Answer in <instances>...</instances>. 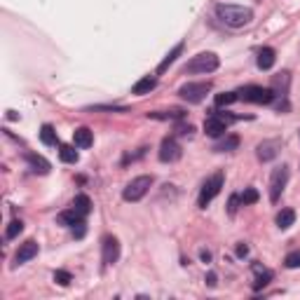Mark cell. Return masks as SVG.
I'll use <instances>...</instances> for the list:
<instances>
[{
  "mask_svg": "<svg viewBox=\"0 0 300 300\" xmlns=\"http://www.w3.org/2000/svg\"><path fill=\"white\" fill-rule=\"evenodd\" d=\"M216 17L223 21L225 26H232V28H242L246 24H251L253 19V12L249 7H242V5H216Z\"/></svg>",
  "mask_w": 300,
  "mask_h": 300,
  "instance_id": "obj_1",
  "label": "cell"
},
{
  "mask_svg": "<svg viewBox=\"0 0 300 300\" xmlns=\"http://www.w3.org/2000/svg\"><path fill=\"white\" fill-rule=\"evenodd\" d=\"M274 89L270 87H260V85H246V87L237 89V99H242V101L246 103H272L274 101Z\"/></svg>",
  "mask_w": 300,
  "mask_h": 300,
  "instance_id": "obj_2",
  "label": "cell"
},
{
  "mask_svg": "<svg viewBox=\"0 0 300 300\" xmlns=\"http://www.w3.org/2000/svg\"><path fill=\"white\" fill-rule=\"evenodd\" d=\"M218 56L213 52H202V54L192 56L190 61L185 63L183 73H211V70L218 68Z\"/></svg>",
  "mask_w": 300,
  "mask_h": 300,
  "instance_id": "obj_3",
  "label": "cell"
},
{
  "mask_svg": "<svg viewBox=\"0 0 300 300\" xmlns=\"http://www.w3.org/2000/svg\"><path fill=\"white\" fill-rule=\"evenodd\" d=\"M150 185H153V176H136L131 178L127 188L122 190V197L124 202H138V199L145 197V192L150 190Z\"/></svg>",
  "mask_w": 300,
  "mask_h": 300,
  "instance_id": "obj_4",
  "label": "cell"
},
{
  "mask_svg": "<svg viewBox=\"0 0 300 300\" xmlns=\"http://www.w3.org/2000/svg\"><path fill=\"white\" fill-rule=\"evenodd\" d=\"M209 92H211L209 82H188V85H183V87L178 89L181 99H185L188 103H202Z\"/></svg>",
  "mask_w": 300,
  "mask_h": 300,
  "instance_id": "obj_5",
  "label": "cell"
},
{
  "mask_svg": "<svg viewBox=\"0 0 300 300\" xmlns=\"http://www.w3.org/2000/svg\"><path fill=\"white\" fill-rule=\"evenodd\" d=\"M220 188H223V174L218 171V174H213L211 178H206V183L202 185V192H199V199H197L199 209H206V204L218 195Z\"/></svg>",
  "mask_w": 300,
  "mask_h": 300,
  "instance_id": "obj_6",
  "label": "cell"
},
{
  "mask_svg": "<svg viewBox=\"0 0 300 300\" xmlns=\"http://www.w3.org/2000/svg\"><path fill=\"white\" fill-rule=\"evenodd\" d=\"M288 183V167H277V169L272 171V178H270V199L272 202H277L279 199V195L284 192V188H286Z\"/></svg>",
  "mask_w": 300,
  "mask_h": 300,
  "instance_id": "obj_7",
  "label": "cell"
},
{
  "mask_svg": "<svg viewBox=\"0 0 300 300\" xmlns=\"http://www.w3.org/2000/svg\"><path fill=\"white\" fill-rule=\"evenodd\" d=\"M38 251H40V246H38V242H35V239H28V242H24V244L19 246V251L14 253V265H24V263H28L31 258H35V256H38Z\"/></svg>",
  "mask_w": 300,
  "mask_h": 300,
  "instance_id": "obj_8",
  "label": "cell"
},
{
  "mask_svg": "<svg viewBox=\"0 0 300 300\" xmlns=\"http://www.w3.org/2000/svg\"><path fill=\"white\" fill-rule=\"evenodd\" d=\"M178 157H181V145L174 141V138H164L162 143H160V160L162 162H176Z\"/></svg>",
  "mask_w": 300,
  "mask_h": 300,
  "instance_id": "obj_9",
  "label": "cell"
},
{
  "mask_svg": "<svg viewBox=\"0 0 300 300\" xmlns=\"http://www.w3.org/2000/svg\"><path fill=\"white\" fill-rule=\"evenodd\" d=\"M225 129H228V122L225 120H220L216 113L213 115H209L204 120V131H206V136H211V138H218L225 134Z\"/></svg>",
  "mask_w": 300,
  "mask_h": 300,
  "instance_id": "obj_10",
  "label": "cell"
},
{
  "mask_svg": "<svg viewBox=\"0 0 300 300\" xmlns=\"http://www.w3.org/2000/svg\"><path fill=\"white\" fill-rule=\"evenodd\" d=\"M117 258H120V242L108 235L103 239V263L113 265V263H117Z\"/></svg>",
  "mask_w": 300,
  "mask_h": 300,
  "instance_id": "obj_11",
  "label": "cell"
},
{
  "mask_svg": "<svg viewBox=\"0 0 300 300\" xmlns=\"http://www.w3.org/2000/svg\"><path fill=\"white\" fill-rule=\"evenodd\" d=\"M26 162L31 164V169H33L35 174H49V169H52V164H49L45 157L35 155V153H26Z\"/></svg>",
  "mask_w": 300,
  "mask_h": 300,
  "instance_id": "obj_12",
  "label": "cell"
},
{
  "mask_svg": "<svg viewBox=\"0 0 300 300\" xmlns=\"http://www.w3.org/2000/svg\"><path fill=\"white\" fill-rule=\"evenodd\" d=\"M253 272H256V281H253V288H263L270 284V279H272V272L267 270V267H263L260 263H253Z\"/></svg>",
  "mask_w": 300,
  "mask_h": 300,
  "instance_id": "obj_13",
  "label": "cell"
},
{
  "mask_svg": "<svg viewBox=\"0 0 300 300\" xmlns=\"http://www.w3.org/2000/svg\"><path fill=\"white\" fill-rule=\"evenodd\" d=\"M274 61H277V54H274L272 47H263L258 52V68L260 70H270L274 66Z\"/></svg>",
  "mask_w": 300,
  "mask_h": 300,
  "instance_id": "obj_14",
  "label": "cell"
},
{
  "mask_svg": "<svg viewBox=\"0 0 300 300\" xmlns=\"http://www.w3.org/2000/svg\"><path fill=\"white\" fill-rule=\"evenodd\" d=\"M155 87H157V80H155V78H150V75H145V78H141V80L131 87V94L143 96V94H150Z\"/></svg>",
  "mask_w": 300,
  "mask_h": 300,
  "instance_id": "obj_15",
  "label": "cell"
},
{
  "mask_svg": "<svg viewBox=\"0 0 300 300\" xmlns=\"http://www.w3.org/2000/svg\"><path fill=\"white\" fill-rule=\"evenodd\" d=\"M73 141L78 148H89V145L94 143V136H92V131L87 127H80V129L73 131Z\"/></svg>",
  "mask_w": 300,
  "mask_h": 300,
  "instance_id": "obj_16",
  "label": "cell"
},
{
  "mask_svg": "<svg viewBox=\"0 0 300 300\" xmlns=\"http://www.w3.org/2000/svg\"><path fill=\"white\" fill-rule=\"evenodd\" d=\"M293 223H295V211L293 209H281V211L277 213V228H279V230H288Z\"/></svg>",
  "mask_w": 300,
  "mask_h": 300,
  "instance_id": "obj_17",
  "label": "cell"
},
{
  "mask_svg": "<svg viewBox=\"0 0 300 300\" xmlns=\"http://www.w3.org/2000/svg\"><path fill=\"white\" fill-rule=\"evenodd\" d=\"M277 148H279V143H277V141H265V143L258 145V157L263 160V162H267V160L277 157Z\"/></svg>",
  "mask_w": 300,
  "mask_h": 300,
  "instance_id": "obj_18",
  "label": "cell"
},
{
  "mask_svg": "<svg viewBox=\"0 0 300 300\" xmlns=\"http://www.w3.org/2000/svg\"><path fill=\"white\" fill-rule=\"evenodd\" d=\"M73 209L80 216H89L92 213V199L87 197V195H78V197L73 199Z\"/></svg>",
  "mask_w": 300,
  "mask_h": 300,
  "instance_id": "obj_19",
  "label": "cell"
},
{
  "mask_svg": "<svg viewBox=\"0 0 300 300\" xmlns=\"http://www.w3.org/2000/svg\"><path fill=\"white\" fill-rule=\"evenodd\" d=\"M82 218H85V216H80L75 209H70V211H61V213H59V216H56V223H59V225H70V228H73V225L80 223Z\"/></svg>",
  "mask_w": 300,
  "mask_h": 300,
  "instance_id": "obj_20",
  "label": "cell"
},
{
  "mask_svg": "<svg viewBox=\"0 0 300 300\" xmlns=\"http://www.w3.org/2000/svg\"><path fill=\"white\" fill-rule=\"evenodd\" d=\"M181 52H183V45H181V42H178L176 47L171 49L169 54H167V56H164V59H162V63H160V66H157V73H164V70L169 68L171 63L176 61V56H178V54H181Z\"/></svg>",
  "mask_w": 300,
  "mask_h": 300,
  "instance_id": "obj_21",
  "label": "cell"
},
{
  "mask_svg": "<svg viewBox=\"0 0 300 300\" xmlns=\"http://www.w3.org/2000/svg\"><path fill=\"white\" fill-rule=\"evenodd\" d=\"M59 157H61V162H66V164H75L80 160V155H78V150H75L73 145H59Z\"/></svg>",
  "mask_w": 300,
  "mask_h": 300,
  "instance_id": "obj_22",
  "label": "cell"
},
{
  "mask_svg": "<svg viewBox=\"0 0 300 300\" xmlns=\"http://www.w3.org/2000/svg\"><path fill=\"white\" fill-rule=\"evenodd\" d=\"M239 145V136H235V134H230V136H225L220 143H216V148L218 153H230V150H235Z\"/></svg>",
  "mask_w": 300,
  "mask_h": 300,
  "instance_id": "obj_23",
  "label": "cell"
},
{
  "mask_svg": "<svg viewBox=\"0 0 300 300\" xmlns=\"http://www.w3.org/2000/svg\"><path fill=\"white\" fill-rule=\"evenodd\" d=\"M40 141L45 145H56V131H54V127H52V124H42Z\"/></svg>",
  "mask_w": 300,
  "mask_h": 300,
  "instance_id": "obj_24",
  "label": "cell"
},
{
  "mask_svg": "<svg viewBox=\"0 0 300 300\" xmlns=\"http://www.w3.org/2000/svg\"><path fill=\"white\" fill-rule=\"evenodd\" d=\"M258 190H256V188H246L244 192H242V195H239V202H242V204H256V202H258Z\"/></svg>",
  "mask_w": 300,
  "mask_h": 300,
  "instance_id": "obj_25",
  "label": "cell"
},
{
  "mask_svg": "<svg viewBox=\"0 0 300 300\" xmlns=\"http://www.w3.org/2000/svg\"><path fill=\"white\" fill-rule=\"evenodd\" d=\"M237 101V92H223V94H216V106H230V103Z\"/></svg>",
  "mask_w": 300,
  "mask_h": 300,
  "instance_id": "obj_26",
  "label": "cell"
},
{
  "mask_svg": "<svg viewBox=\"0 0 300 300\" xmlns=\"http://www.w3.org/2000/svg\"><path fill=\"white\" fill-rule=\"evenodd\" d=\"M148 117H155V120H181V117H183V110H169V113H150Z\"/></svg>",
  "mask_w": 300,
  "mask_h": 300,
  "instance_id": "obj_27",
  "label": "cell"
},
{
  "mask_svg": "<svg viewBox=\"0 0 300 300\" xmlns=\"http://www.w3.org/2000/svg\"><path fill=\"white\" fill-rule=\"evenodd\" d=\"M21 230H24V223L21 220H12V223L7 225V232H5V237L7 239H14V237H19Z\"/></svg>",
  "mask_w": 300,
  "mask_h": 300,
  "instance_id": "obj_28",
  "label": "cell"
},
{
  "mask_svg": "<svg viewBox=\"0 0 300 300\" xmlns=\"http://www.w3.org/2000/svg\"><path fill=\"white\" fill-rule=\"evenodd\" d=\"M284 265L288 267V270H298L300 267V251H291L286 256V258H284Z\"/></svg>",
  "mask_w": 300,
  "mask_h": 300,
  "instance_id": "obj_29",
  "label": "cell"
},
{
  "mask_svg": "<svg viewBox=\"0 0 300 300\" xmlns=\"http://www.w3.org/2000/svg\"><path fill=\"white\" fill-rule=\"evenodd\" d=\"M54 281L59 284V286H68L70 281H73V277H70V272H66V270H56V272H54Z\"/></svg>",
  "mask_w": 300,
  "mask_h": 300,
  "instance_id": "obj_30",
  "label": "cell"
},
{
  "mask_svg": "<svg viewBox=\"0 0 300 300\" xmlns=\"http://www.w3.org/2000/svg\"><path fill=\"white\" fill-rule=\"evenodd\" d=\"M85 232H87V230H85V223H82V220H80V223H75V225H73V235H75L78 239L85 237Z\"/></svg>",
  "mask_w": 300,
  "mask_h": 300,
  "instance_id": "obj_31",
  "label": "cell"
},
{
  "mask_svg": "<svg viewBox=\"0 0 300 300\" xmlns=\"http://www.w3.org/2000/svg\"><path fill=\"white\" fill-rule=\"evenodd\" d=\"M176 131H178V134H183V136H190L192 131H195V127H192V124H181Z\"/></svg>",
  "mask_w": 300,
  "mask_h": 300,
  "instance_id": "obj_32",
  "label": "cell"
},
{
  "mask_svg": "<svg viewBox=\"0 0 300 300\" xmlns=\"http://www.w3.org/2000/svg\"><path fill=\"white\" fill-rule=\"evenodd\" d=\"M237 202H239V197H237V195H232L230 204H228V211H230V216H235V211H237Z\"/></svg>",
  "mask_w": 300,
  "mask_h": 300,
  "instance_id": "obj_33",
  "label": "cell"
},
{
  "mask_svg": "<svg viewBox=\"0 0 300 300\" xmlns=\"http://www.w3.org/2000/svg\"><path fill=\"white\" fill-rule=\"evenodd\" d=\"M237 256H239V258H246V256H249V246H246V244H239V246H237Z\"/></svg>",
  "mask_w": 300,
  "mask_h": 300,
  "instance_id": "obj_34",
  "label": "cell"
},
{
  "mask_svg": "<svg viewBox=\"0 0 300 300\" xmlns=\"http://www.w3.org/2000/svg\"><path fill=\"white\" fill-rule=\"evenodd\" d=\"M206 284H209V286H216V284H218V281H216V274H213V272H209V274H206Z\"/></svg>",
  "mask_w": 300,
  "mask_h": 300,
  "instance_id": "obj_35",
  "label": "cell"
},
{
  "mask_svg": "<svg viewBox=\"0 0 300 300\" xmlns=\"http://www.w3.org/2000/svg\"><path fill=\"white\" fill-rule=\"evenodd\" d=\"M199 256H202V260H204V263H209V260H211V253H209V251H202Z\"/></svg>",
  "mask_w": 300,
  "mask_h": 300,
  "instance_id": "obj_36",
  "label": "cell"
},
{
  "mask_svg": "<svg viewBox=\"0 0 300 300\" xmlns=\"http://www.w3.org/2000/svg\"><path fill=\"white\" fill-rule=\"evenodd\" d=\"M7 117H10V120H17V117H19V115H17L14 110H7Z\"/></svg>",
  "mask_w": 300,
  "mask_h": 300,
  "instance_id": "obj_37",
  "label": "cell"
}]
</instances>
